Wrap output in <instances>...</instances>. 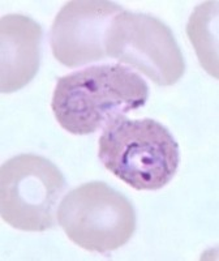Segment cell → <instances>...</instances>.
<instances>
[{
	"mask_svg": "<svg viewBox=\"0 0 219 261\" xmlns=\"http://www.w3.org/2000/svg\"><path fill=\"white\" fill-rule=\"evenodd\" d=\"M106 53L159 86L174 85L185 72L183 53L172 30L146 13L124 9L116 15L107 32Z\"/></svg>",
	"mask_w": 219,
	"mask_h": 261,
	"instance_id": "obj_5",
	"label": "cell"
},
{
	"mask_svg": "<svg viewBox=\"0 0 219 261\" xmlns=\"http://www.w3.org/2000/svg\"><path fill=\"white\" fill-rule=\"evenodd\" d=\"M57 217L69 241L90 252H113L125 246L136 230L133 205L103 181L69 191Z\"/></svg>",
	"mask_w": 219,
	"mask_h": 261,
	"instance_id": "obj_3",
	"label": "cell"
},
{
	"mask_svg": "<svg viewBox=\"0 0 219 261\" xmlns=\"http://www.w3.org/2000/svg\"><path fill=\"white\" fill-rule=\"evenodd\" d=\"M65 188L63 172L50 160L32 153L16 155L0 169L2 220L21 231H47L57 223Z\"/></svg>",
	"mask_w": 219,
	"mask_h": 261,
	"instance_id": "obj_4",
	"label": "cell"
},
{
	"mask_svg": "<svg viewBox=\"0 0 219 261\" xmlns=\"http://www.w3.org/2000/svg\"><path fill=\"white\" fill-rule=\"evenodd\" d=\"M98 157L110 172L134 190L158 191L178 171L180 150L159 122L123 115L103 128Z\"/></svg>",
	"mask_w": 219,
	"mask_h": 261,
	"instance_id": "obj_2",
	"label": "cell"
},
{
	"mask_svg": "<svg viewBox=\"0 0 219 261\" xmlns=\"http://www.w3.org/2000/svg\"><path fill=\"white\" fill-rule=\"evenodd\" d=\"M42 37V27L29 16L0 18V92H17L36 77Z\"/></svg>",
	"mask_w": 219,
	"mask_h": 261,
	"instance_id": "obj_7",
	"label": "cell"
},
{
	"mask_svg": "<svg viewBox=\"0 0 219 261\" xmlns=\"http://www.w3.org/2000/svg\"><path fill=\"white\" fill-rule=\"evenodd\" d=\"M122 6L106 0H71L63 6L50 30L53 58L76 68L107 58L106 37Z\"/></svg>",
	"mask_w": 219,
	"mask_h": 261,
	"instance_id": "obj_6",
	"label": "cell"
},
{
	"mask_svg": "<svg viewBox=\"0 0 219 261\" xmlns=\"http://www.w3.org/2000/svg\"><path fill=\"white\" fill-rule=\"evenodd\" d=\"M148 98L149 85L129 67L92 65L58 79L51 110L63 129L89 135L142 107Z\"/></svg>",
	"mask_w": 219,
	"mask_h": 261,
	"instance_id": "obj_1",
	"label": "cell"
},
{
	"mask_svg": "<svg viewBox=\"0 0 219 261\" xmlns=\"http://www.w3.org/2000/svg\"><path fill=\"white\" fill-rule=\"evenodd\" d=\"M187 34L205 71L218 79V2L196 7L187 24Z\"/></svg>",
	"mask_w": 219,
	"mask_h": 261,
	"instance_id": "obj_8",
	"label": "cell"
}]
</instances>
